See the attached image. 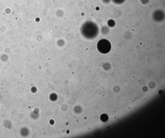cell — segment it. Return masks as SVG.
Segmentation results:
<instances>
[{"instance_id":"obj_1","label":"cell","mask_w":165,"mask_h":138,"mask_svg":"<svg viewBox=\"0 0 165 138\" xmlns=\"http://www.w3.org/2000/svg\"><path fill=\"white\" fill-rule=\"evenodd\" d=\"M97 48L98 51L101 53H108L111 50V44L110 42L106 39H102L98 42Z\"/></svg>"}]
</instances>
